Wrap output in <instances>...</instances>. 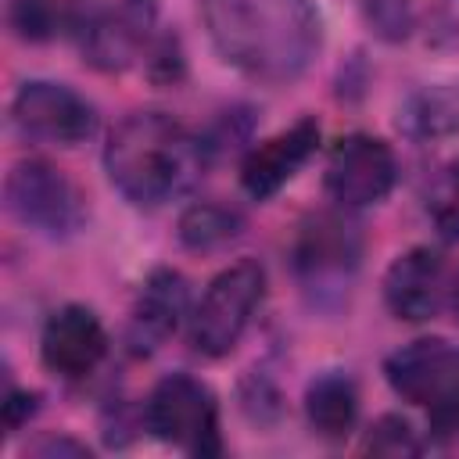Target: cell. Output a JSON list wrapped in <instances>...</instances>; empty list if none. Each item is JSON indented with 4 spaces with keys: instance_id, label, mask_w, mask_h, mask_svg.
Wrapping results in <instances>:
<instances>
[{
    "instance_id": "7",
    "label": "cell",
    "mask_w": 459,
    "mask_h": 459,
    "mask_svg": "<svg viewBox=\"0 0 459 459\" xmlns=\"http://www.w3.org/2000/svg\"><path fill=\"white\" fill-rule=\"evenodd\" d=\"M394 172H398V165L384 140L351 133L333 143V151L326 158L323 183H326V194L341 208H366L391 194Z\"/></svg>"
},
{
    "instance_id": "24",
    "label": "cell",
    "mask_w": 459,
    "mask_h": 459,
    "mask_svg": "<svg viewBox=\"0 0 459 459\" xmlns=\"http://www.w3.org/2000/svg\"><path fill=\"white\" fill-rule=\"evenodd\" d=\"M448 301H452V312L459 319V280H455V287H448Z\"/></svg>"
},
{
    "instance_id": "13",
    "label": "cell",
    "mask_w": 459,
    "mask_h": 459,
    "mask_svg": "<svg viewBox=\"0 0 459 459\" xmlns=\"http://www.w3.org/2000/svg\"><path fill=\"white\" fill-rule=\"evenodd\" d=\"M186 316V280L176 269H154L129 308V344L133 351H154L165 344L179 319Z\"/></svg>"
},
{
    "instance_id": "10",
    "label": "cell",
    "mask_w": 459,
    "mask_h": 459,
    "mask_svg": "<svg viewBox=\"0 0 459 459\" xmlns=\"http://www.w3.org/2000/svg\"><path fill=\"white\" fill-rule=\"evenodd\" d=\"M108 351V333L100 319L86 305H65L57 308L39 337L43 366L65 380H79L97 369V362Z\"/></svg>"
},
{
    "instance_id": "23",
    "label": "cell",
    "mask_w": 459,
    "mask_h": 459,
    "mask_svg": "<svg viewBox=\"0 0 459 459\" xmlns=\"http://www.w3.org/2000/svg\"><path fill=\"white\" fill-rule=\"evenodd\" d=\"M32 452H39V455H57V452H75V455H90L86 452V445H79V441H54V437H47V441H39V445H32Z\"/></svg>"
},
{
    "instance_id": "22",
    "label": "cell",
    "mask_w": 459,
    "mask_h": 459,
    "mask_svg": "<svg viewBox=\"0 0 459 459\" xmlns=\"http://www.w3.org/2000/svg\"><path fill=\"white\" fill-rule=\"evenodd\" d=\"M32 412H36V394H25V391H11V394H7V402H4V420H7L11 430L22 427Z\"/></svg>"
},
{
    "instance_id": "9",
    "label": "cell",
    "mask_w": 459,
    "mask_h": 459,
    "mask_svg": "<svg viewBox=\"0 0 459 459\" xmlns=\"http://www.w3.org/2000/svg\"><path fill=\"white\" fill-rule=\"evenodd\" d=\"M387 384L412 405H441L459 398V351L445 337H420L384 362Z\"/></svg>"
},
{
    "instance_id": "11",
    "label": "cell",
    "mask_w": 459,
    "mask_h": 459,
    "mask_svg": "<svg viewBox=\"0 0 459 459\" xmlns=\"http://www.w3.org/2000/svg\"><path fill=\"white\" fill-rule=\"evenodd\" d=\"M448 298L445 262L430 247H412L398 255L384 276V301L405 323H423L441 312Z\"/></svg>"
},
{
    "instance_id": "1",
    "label": "cell",
    "mask_w": 459,
    "mask_h": 459,
    "mask_svg": "<svg viewBox=\"0 0 459 459\" xmlns=\"http://www.w3.org/2000/svg\"><path fill=\"white\" fill-rule=\"evenodd\" d=\"M204 25L222 61L258 82L298 79L319 50L312 0H204Z\"/></svg>"
},
{
    "instance_id": "16",
    "label": "cell",
    "mask_w": 459,
    "mask_h": 459,
    "mask_svg": "<svg viewBox=\"0 0 459 459\" xmlns=\"http://www.w3.org/2000/svg\"><path fill=\"white\" fill-rule=\"evenodd\" d=\"M244 230V219L233 212V208H222V204H190L183 215H179V240L194 251H212V247H222L230 244L233 237H240Z\"/></svg>"
},
{
    "instance_id": "21",
    "label": "cell",
    "mask_w": 459,
    "mask_h": 459,
    "mask_svg": "<svg viewBox=\"0 0 459 459\" xmlns=\"http://www.w3.org/2000/svg\"><path fill=\"white\" fill-rule=\"evenodd\" d=\"M366 14L377 25V32L387 39H402L412 25L409 0H366Z\"/></svg>"
},
{
    "instance_id": "19",
    "label": "cell",
    "mask_w": 459,
    "mask_h": 459,
    "mask_svg": "<svg viewBox=\"0 0 459 459\" xmlns=\"http://www.w3.org/2000/svg\"><path fill=\"white\" fill-rule=\"evenodd\" d=\"M366 452L387 455V459L420 455V437H416V430L409 427V420H402V416H380V420L369 427Z\"/></svg>"
},
{
    "instance_id": "8",
    "label": "cell",
    "mask_w": 459,
    "mask_h": 459,
    "mask_svg": "<svg viewBox=\"0 0 459 459\" xmlns=\"http://www.w3.org/2000/svg\"><path fill=\"white\" fill-rule=\"evenodd\" d=\"M11 118L25 136L43 140V143H57V147L82 143L97 126L93 108L75 90H68L61 82H43V79L25 82L14 93Z\"/></svg>"
},
{
    "instance_id": "14",
    "label": "cell",
    "mask_w": 459,
    "mask_h": 459,
    "mask_svg": "<svg viewBox=\"0 0 459 459\" xmlns=\"http://www.w3.org/2000/svg\"><path fill=\"white\" fill-rule=\"evenodd\" d=\"M359 262V240L351 226H344L333 215H316L294 247V265L312 287H330L341 283Z\"/></svg>"
},
{
    "instance_id": "17",
    "label": "cell",
    "mask_w": 459,
    "mask_h": 459,
    "mask_svg": "<svg viewBox=\"0 0 459 459\" xmlns=\"http://www.w3.org/2000/svg\"><path fill=\"white\" fill-rule=\"evenodd\" d=\"M405 129L416 133V136H437V133H448L459 126V100L448 97V93H420L412 97V104L405 108L402 115Z\"/></svg>"
},
{
    "instance_id": "12",
    "label": "cell",
    "mask_w": 459,
    "mask_h": 459,
    "mask_svg": "<svg viewBox=\"0 0 459 459\" xmlns=\"http://www.w3.org/2000/svg\"><path fill=\"white\" fill-rule=\"evenodd\" d=\"M319 143V126L312 118L294 122L290 129L262 140L258 147H251V154L240 165V183L255 201L273 197L312 154Z\"/></svg>"
},
{
    "instance_id": "15",
    "label": "cell",
    "mask_w": 459,
    "mask_h": 459,
    "mask_svg": "<svg viewBox=\"0 0 459 459\" xmlns=\"http://www.w3.org/2000/svg\"><path fill=\"white\" fill-rule=\"evenodd\" d=\"M305 412L323 437H344L359 416V391L344 373H323L305 391Z\"/></svg>"
},
{
    "instance_id": "2",
    "label": "cell",
    "mask_w": 459,
    "mask_h": 459,
    "mask_svg": "<svg viewBox=\"0 0 459 459\" xmlns=\"http://www.w3.org/2000/svg\"><path fill=\"white\" fill-rule=\"evenodd\" d=\"M104 169L126 201L158 208L194 190L204 176V147L176 118L161 111H133L111 129Z\"/></svg>"
},
{
    "instance_id": "6",
    "label": "cell",
    "mask_w": 459,
    "mask_h": 459,
    "mask_svg": "<svg viewBox=\"0 0 459 459\" xmlns=\"http://www.w3.org/2000/svg\"><path fill=\"white\" fill-rule=\"evenodd\" d=\"M4 204L22 226L47 237H68L82 226V197L75 183L39 158L18 161L7 172Z\"/></svg>"
},
{
    "instance_id": "18",
    "label": "cell",
    "mask_w": 459,
    "mask_h": 459,
    "mask_svg": "<svg viewBox=\"0 0 459 459\" xmlns=\"http://www.w3.org/2000/svg\"><path fill=\"white\" fill-rule=\"evenodd\" d=\"M427 212L441 237L459 240V158L448 161L434 176V183L427 190Z\"/></svg>"
},
{
    "instance_id": "3",
    "label": "cell",
    "mask_w": 459,
    "mask_h": 459,
    "mask_svg": "<svg viewBox=\"0 0 459 459\" xmlns=\"http://www.w3.org/2000/svg\"><path fill=\"white\" fill-rule=\"evenodd\" d=\"M154 14V0H72L68 25L93 68L122 72L147 47Z\"/></svg>"
},
{
    "instance_id": "20",
    "label": "cell",
    "mask_w": 459,
    "mask_h": 459,
    "mask_svg": "<svg viewBox=\"0 0 459 459\" xmlns=\"http://www.w3.org/2000/svg\"><path fill=\"white\" fill-rule=\"evenodd\" d=\"M11 25L25 39H47L54 29V7L50 0H14L11 4Z\"/></svg>"
},
{
    "instance_id": "5",
    "label": "cell",
    "mask_w": 459,
    "mask_h": 459,
    "mask_svg": "<svg viewBox=\"0 0 459 459\" xmlns=\"http://www.w3.org/2000/svg\"><path fill=\"white\" fill-rule=\"evenodd\" d=\"M143 420L154 437L183 448L186 455L208 459L222 452L215 398L201 380L186 373H172L161 384H154V391L143 402Z\"/></svg>"
},
{
    "instance_id": "4",
    "label": "cell",
    "mask_w": 459,
    "mask_h": 459,
    "mask_svg": "<svg viewBox=\"0 0 459 459\" xmlns=\"http://www.w3.org/2000/svg\"><path fill=\"white\" fill-rule=\"evenodd\" d=\"M265 294V269L251 258L222 269L208 290L201 294L194 316H190V344L194 351L219 359L226 351H233V344L240 341V333L247 330L255 308L262 305Z\"/></svg>"
}]
</instances>
